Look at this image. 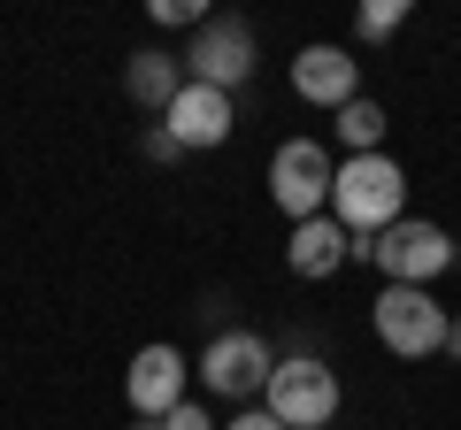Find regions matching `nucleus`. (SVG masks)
Wrapping results in <instances>:
<instances>
[{
	"label": "nucleus",
	"mask_w": 461,
	"mask_h": 430,
	"mask_svg": "<svg viewBox=\"0 0 461 430\" xmlns=\"http://www.w3.org/2000/svg\"><path fill=\"white\" fill-rule=\"evenodd\" d=\"M408 208V169L393 154H346L339 177H330V215L346 223V238H377L400 223Z\"/></svg>",
	"instance_id": "nucleus-1"
},
{
	"label": "nucleus",
	"mask_w": 461,
	"mask_h": 430,
	"mask_svg": "<svg viewBox=\"0 0 461 430\" xmlns=\"http://www.w3.org/2000/svg\"><path fill=\"white\" fill-rule=\"evenodd\" d=\"M369 315H377V338L400 354V362H430V354H446V323H454V315H446L423 284H384Z\"/></svg>",
	"instance_id": "nucleus-2"
},
{
	"label": "nucleus",
	"mask_w": 461,
	"mask_h": 430,
	"mask_svg": "<svg viewBox=\"0 0 461 430\" xmlns=\"http://www.w3.org/2000/svg\"><path fill=\"white\" fill-rule=\"evenodd\" d=\"M262 408L277 415L285 430H323L330 415H339V377H330V369L315 362V354H293V362H277V369H269Z\"/></svg>",
	"instance_id": "nucleus-3"
},
{
	"label": "nucleus",
	"mask_w": 461,
	"mask_h": 430,
	"mask_svg": "<svg viewBox=\"0 0 461 430\" xmlns=\"http://www.w3.org/2000/svg\"><path fill=\"white\" fill-rule=\"evenodd\" d=\"M330 177H339V162H330L315 139H285L277 154H269V200H277L293 223H308V215H323L330 200Z\"/></svg>",
	"instance_id": "nucleus-4"
},
{
	"label": "nucleus",
	"mask_w": 461,
	"mask_h": 430,
	"mask_svg": "<svg viewBox=\"0 0 461 430\" xmlns=\"http://www.w3.org/2000/svg\"><path fill=\"white\" fill-rule=\"evenodd\" d=\"M362 254H369L393 284H423V292H430V277H438V269H454V238H446L438 223H408V215H400L393 231H377Z\"/></svg>",
	"instance_id": "nucleus-5"
},
{
	"label": "nucleus",
	"mask_w": 461,
	"mask_h": 430,
	"mask_svg": "<svg viewBox=\"0 0 461 430\" xmlns=\"http://www.w3.org/2000/svg\"><path fill=\"white\" fill-rule=\"evenodd\" d=\"M185 69H193V85H215V93L247 85V69H254V23L247 16H200L193 47H185Z\"/></svg>",
	"instance_id": "nucleus-6"
},
{
	"label": "nucleus",
	"mask_w": 461,
	"mask_h": 430,
	"mask_svg": "<svg viewBox=\"0 0 461 430\" xmlns=\"http://www.w3.org/2000/svg\"><path fill=\"white\" fill-rule=\"evenodd\" d=\"M269 369H277V362H269V346H262L254 331H223L208 354H200V377H208L215 399H247V392H262Z\"/></svg>",
	"instance_id": "nucleus-7"
},
{
	"label": "nucleus",
	"mask_w": 461,
	"mask_h": 430,
	"mask_svg": "<svg viewBox=\"0 0 461 430\" xmlns=\"http://www.w3.org/2000/svg\"><path fill=\"white\" fill-rule=\"evenodd\" d=\"M293 93L315 100V108H346V100H362V62L330 39H315V47L293 54Z\"/></svg>",
	"instance_id": "nucleus-8"
},
{
	"label": "nucleus",
	"mask_w": 461,
	"mask_h": 430,
	"mask_svg": "<svg viewBox=\"0 0 461 430\" xmlns=\"http://www.w3.org/2000/svg\"><path fill=\"white\" fill-rule=\"evenodd\" d=\"M185 369H193V362H185L177 346H162V338L131 354V377H123V392H131V408L147 415V423H162L169 408H185Z\"/></svg>",
	"instance_id": "nucleus-9"
},
{
	"label": "nucleus",
	"mask_w": 461,
	"mask_h": 430,
	"mask_svg": "<svg viewBox=\"0 0 461 430\" xmlns=\"http://www.w3.org/2000/svg\"><path fill=\"white\" fill-rule=\"evenodd\" d=\"M169 139H177L185 154H193V147H223V139H230V93L185 77V93L169 100Z\"/></svg>",
	"instance_id": "nucleus-10"
},
{
	"label": "nucleus",
	"mask_w": 461,
	"mask_h": 430,
	"mask_svg": "<svg viewBox=\"0 0 461 430\" xmlns=\"http://www.w3.org/2000/svg\"><path fill=\"white\" fill-rule=\"evenodd\" d=\"M346 254H354V238H346L339 215H308V223H293V246H285V262H293V277H339Z\"/></svg>",
	"instance_id": "nucleus-11"
},
{
	"label": "nucleus",
	"mask_w": 461,
	"mask_h": 430,
	"mask_svg": "<svg viewBox=\"0 0 461 430\" xmlns=\"http://www.w3.org/2000/svg\"><path fill=\"white\" fill-rule=\"evenodd\" d=\"M123 93L139 100V108H162L185 93V62H169V54H131V69H123Z\"/></svg>",
	"instance_id": "nucleus-12"
},
{
	"label": "nucleus",
	"mask_w": 461,
	"mask_h": 430,
	"mask_svg": "<svg viewBox=\"0 0 461 430\" xmlns=\"http://www.w3.org/2000/svg\"><path fill=\"white\" fill-rule=\"evenodd\" d=\"M339 139H346V154H384V108L377 100H346L339 108Z\"/></svg>",
	"instance_id": "nucleus-13"
},
{
	"label": "nucleus",
	"mask_w": 461,
	"mask_h": 430,
	"mask_svg": "<svg viewBox=\"0 0 461 430\" xmlns=\"http://www.w3.org/2000/svg\"><path fill=\"white\" fill-rule=\"evenodd\" d=\"M400 16H408V0H369L362 8V39H393Z\"/></svg>",
	"instance_id": "nucleus-14"
},
{
	"label": "nucleus",
	"mask_w": 461,
	"mask_h": 430,
	"mask_svg": "<svg viewBox=\"0 0 461 430\" xmlns=\"http://www.w3.org/2000/svg\"><path fill=\"white\" fill-rule=\"evenodd\" d=\"M162 430H215V415L185 399V408H169V415H162Z\"/></svg>",
	"instance_id": "nucleus-15"
},
{
	"label": "nucleus",
	"mask_w": 461,
	"mask_h": 430,
	"mask_svg": "<svg viewBox=\"0 0 461 430\" xmlns=\"http://www.w3.org/2000/svg\"><path fill=\"white\" fill-rule=\"evenodd\" d=\"M193 16H200L193 0H154V23H193Z\"/></svg>",
	"instance_id": "nucleus-16"
},
{
	"label": "nucleus",
	"mask_w": 461,
	"mask_h": 430,
	"mask_svg": "<svg viewBox=\"0 0 461 430\" xmlns=\"http://www.w3.org/2000/svg\"><path fill=\"white\" fill-rule=\"evenodd\" d=\"M147 154H154V162H177L185 147H177V139H169V123H162V131H147Z\"/></svg>",
	"instance_id": "nucleus-17"
},
{
	"label": "nucleus",
	"mask_w": 461,
	"mask_h": 430,
	"mask_svg": "<svg viewBox=\"0 0 461 430\" xmlns=\"http://www.w3.org/2000/svg\"><path fill=\"white\" fill-rule=\"evenodd\" d=\"M230 430H285V423L269 408H247V415H230Z\"/></svg>",
	"instance_id": "nucleus-18"
},
{
	"label": "nucleus",
	"mask_w": 461,
	"mask_h": 430,
	"mask_svg": "<svg viewBox=\"0 0 461 430\" xmlns=\"http://www.w3.org/2000/svg\"><path fill=\"white\" fill-rule=\"evenodd\" d=\"M446 354H454V362H461V323H446Z\"/></svg>",
	"instance_id": "nucleus-19"
},
{
	"label": "nucleus",
	"mask_w": 461,
	"mask_h": 430,
	"mask_svg": "<svg viewBox=\"0 0 461 430\" xmlns=\"http://www.w3.org/2000/svg\"><path fill=\"white\" fill-rule=\"evenodd\" d=\"M139 430H162V423H139Z\"/></svg>",
	"instance_id": "nucleus-20"
}]
</instances>
